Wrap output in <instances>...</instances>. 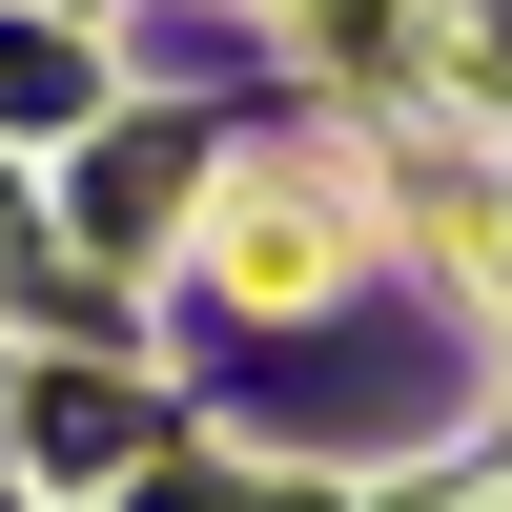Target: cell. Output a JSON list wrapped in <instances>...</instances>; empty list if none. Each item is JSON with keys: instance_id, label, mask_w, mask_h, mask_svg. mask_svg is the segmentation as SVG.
Returning a JSON list of instances; mask_svg holds the SVG:
<instances>
[{"instance_id": "6da1fadb", "label": "cell", "mask_w": 512, "mask_h": 512, "mask_svg": "<svg viewBox=\"0 0 512 512\" xmlns=\"http://www.w3.org/2000/svg\"><path fill=\"white\" fill-rule=\"evenodd\" d=\"M62 103H82V62H62L41 21H0V123H62Z\"/></svg>"}]
</instances>
